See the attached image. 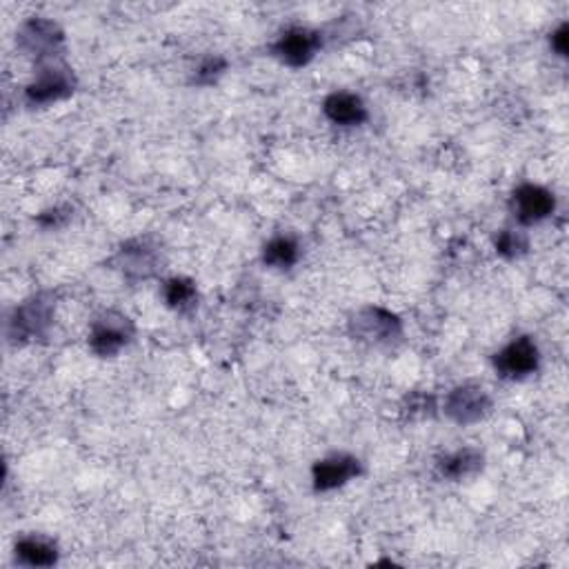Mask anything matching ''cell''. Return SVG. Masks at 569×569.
<instances>
[{
    "label": "cell",
    "mask_w": 569,
    "mask_h": 569,
    "mask_svg": "<svg viewBox=\"0 0 569 569\" xmlns=\"http://www.w3.org/2000/svg\"><path fill=\"white\" fill-rule=\"evenodd\" d=\"M227 67H230V63H227L225 56H220V54L205 56V58H200V63L196 65V69L192 74V85L211 87L225 76Z\"/></svg>",
    "instance_id": "ac0fdd59"
},
{
    "label": "cell",
    "mask_w": 569,
    "mask_h": 569,
    "mask_svg": "<svg viewBox=\"0 0 569 569\" xmlns=\"http://www.w3.org/2000/svg\"><path fill=\"white\" fill-rule=\"evenodd\" d=\"M136 336L134 320L117 309L98 314L89 329V350L98 359H117Z\"/></svg>",
    "instance_id": "3957f363"
},
{
    "label": "cell",
    "mask_w": 569,
    "mask_h": 569,
    "mask_svg": "<svg viewBox=\"0 0 569 569\" xmlns=\"http://www.w3.org/2000/svg\"><path fill=\"white\" fill-rule=\"evenodd\" d=\"M496 374L503 381L510 383H521L527 381L529 376H534L540 368V352L538 346L534 343L532 336H518L510 343L499 350L492 359Z\"/></svg>",
    "instance_id": "ba28073f"
},
{
    "label": "cell",
    "mask_w": 569,
    "mask_h": 569,
    "mask_svg": "<svg viewBox=\"0 0 569 569\" xmlns=\"http://www.w3.org/2000/svg\"><path fill=\"white\" fill-rule=\"evenodd\" d=\"M78 87L74 69L65 63L54 61L41 65L36 78L25 87V102L30 107H47L61 100H67Z\"/></svg>",
    "instance_id": "8992f818"
},
{
    "label": "cell",
    "mask_w": 569,
    "mask_h": 569,
    "mask_svg": "<svg viewBox=\"0 0 569 569\" xmlns=\"http://www.w3.org/2000/svg\"><path fill=\"white\" fill-rule=\"evenodd\" d=\"M445 416L461 427L477 425L485 420L492 412V396L479 383H463L447 392L442 401Z\"/></svg>",
    "instance_id": "52a82bcc"
},
{
    "label": "cell",
    "mask_w": 569,
    "mask_h": 569,
    "mask_svg": "<svg viewBox=\"0 0 569 569\" xmlns=\"http://www.w3.org/2000/svg\"><path fill=\"white\" fill-rule=\"evenodd\" d=\"M494 250L505 261H516L529 252V239L521 230H503L494 239Z\"/></svg>",
    "instance_id": "e0dca14e"
},
{
    "label": "cell",
    "mask_w": 569,
    "mask_h": 569,
    "mask_svg": "<svg viewBox=\"0 0 569 569\" xmlns=\"http://www.w3.org/2000/svg\"><path fill=\"white\" fill-rule=\"evenodd\" d=\"M567 43H569V25L567 23H560L551 34H549V45L551 50L565 58L567 56Z\"/></svg>",
    "instance_id": "44dd1931"
},
{
    "label": "cell",
    "mask_w": 569,
    "mask_h": 569,
    "mask_svg": "<svg viewBox=\"0 0 569 569\" xmlns=\"http://www.w3.org/2000/svg\"><path fill=\"white\" fill-rule=\"evenodd\" d=\"M17 47L23 56L36 61L39 65H47L58 61L65 50V32L58 23L50 19L34 17L21 25L17 32Z\"/></svg>",
    "instance_id": "277c9868"
},
{
    "label": "cell",
    "mask_w": 569,
    "mask_h": 569,
    "mask_svg": "<svg viewBox=\"0 0 569 569\" xmlns=\"http://www.w3.org/2000/svg\"><path fill=\"white\" fill-rule=\"evenodd\" d=\"M67 220H69V209L67 207H54V209H47L39 216V225L47 227V230H58V227H63Z\"/></svg>",
    "instance_id": "ffe728a7"
},
{
    "label": "cell",
    "mask_w": 569,
    "mask_h": 569,
    "mask_svg": "<svg viewBox=\"0 0 569 569\" xmlns=\"http://www.w3.org/2000/svg\"><path fill=\"white\" fill-rule=\"evenodd\" d=\"M161 245L152 237H141L123 243L113 256V265L130 283H141L154 278L163 267Z\"/></svg>",
    "instance_id": "5b68a950"
},
{
    "label": "cell",
    "mask_w": 569,
    "mask_h": 569,
    "mask_svg": "<svg viewBox=\"0 0 569 569\" xmlns=\"http://www.w3.org/2000/svg\"><path fill=\"white\" fill-rule=\"evenodd\" d=\"M348 329L357 343H363L376 350L396 348L403 340V320L394 311L379 305H368L357 309L350 316Z\"/></svg>",
    "instance_id": "7a4b0ae2"
},
{
    "label": "cell",
    "mask_w": 569,
    "mask_h": 569,
    "mask_svg": "<svg viewBox=\"0 0 569 569\" xmlns=\"http://www.w3.org/2000/svg\"><path fill=\"white\" fill-rule=\"evenodd\" d=\"M14 558L25 567H54L61 558L58 545L41 534H28L17 540Z\"/></svg>",
    "instance_id": "5bb4252c"
},
{
    "label": "cell",
    "mask_w": 569,
    "mask_h": 569,
    "mask_svg": "<svg viewBox=\"0 0 569 569\" xmlns=\"http://www.w3.org/2000/svg\"><path fill=\"white\" fill-rule=\"evenodd\" d=\"M322 47V34L318 30H309V28H289L285 30L276 43L272 45V54L287 67H305L309 65L316 54Z\"/></svg>",
    "instance_id": "9c48e42d"
},
{
    "label": "cell",
    "mask_w": 569,
    "mask_h": 569,
    "mask_svg": "<svg viewBox=\"0 0 569 569\" xmlns=\"http://www.w3.org/2000/svg\"><path fill=\"white\" fill-rule=\"evenodd\" d=\"M361 474H363L361 459L352 457V453L338 451V453H329V457L314 463L311 485H314V492L325 494V492H333L338 488L348 485L350 481L359 479Z\"/></svg>",
    "instance_id": "30bf717a"
},
{
    "label": "cell",
    "mask_w": 569,
    "mask_h": 569,
    "mask_svg": "<svg viewBox=\"0 0 569 569\" xmlns=\"http://www.w3.org/2000/svg\"><path fill=\"white\" fill-rule=\"evenodd\" d=\"M300 259V245L294 237H287V234H281V237H274L265 243L263 248V263L272 270H292Z\"/></svg>",
    "instance_id": "2e32d148"
},
{
    "label": "cell",
    "mask_w": 569,
    "mask_h": 569,
    "mask_svg": "<svg viewBox=\"0 0 569 569\" xmlns=\"http://www.w3.org/2000/svg\"><path fill=\"white\" fill-rule=\"evenodd\" d=\"M161 296H163V303L178 314H189L198 307V287L187 276L167 278L161 287Z\"/></svg>",
    "instance_id": "9a60e30c"
},
{
    "label": "cell",
    "mask_w": 569,
    "mask_h": 569,
    "mask_svg": "<svg viewBox=\"0 0 569 569\" xmlns=\"http://www.w3.org/2000/svg\"><path fill=\"white\" fill-rule=\"evenodd\" d=\"M403 414L409 418V420H416V418H431L436 414V401L434 396L429 394H423V392H414L405 398L403 403Z\"/></svg>",
    "instance_id": "d6986e66"
},
{
    "label": "cell",
    "mask_w": 569,
    "mask_h": 569,
    "mask_svg": "<svg viewBox=\"0 0 569 569\" xmlns=\"http://www.w3.org/2000/svg\"><path fill=\"white\" fill-rule=\"evenodd\" d=\"M322 113L329 123L338 128H361L370 119L365 100L359 94L343 89L331 91L322 100Z\"/></svg>",
    "instance_id": "7c38bea8"
},
{
    "label": "cell",
    "mask_w": 569,
    "mask_h": 569,
    "mask_svg": "<svg viewBox=\"0 0 569 569\" xmlns=\"http://www.w3.org/2000/svg\"><path fill=\"white\" fill-rule=\"evenodd\" d=\"M510 209L521 225H525V227L538 225L554 214L556 196L543 185L523 183L514 189L512 200H510Z\"/></svg>",
    "instance_id": "8fae6325"
},
{
    "label": "cell",
    "mask_w": 569,
    "mask_h": 569,
    "mask_svg": "<svg viewBox=\"0 0 569 569\" xmlns=\"http://www.w3.org/2000/svg\"><path fill=\"white\" fill-rule=\"evenodd\" d=\"M54 314H56L54 294L41 292L30 296L19 307H14L12 316L8 318V340L19 348L36 343V340L50 333L54 325Z\"/></svg>",
    "instance_id": "6da1fadb"
},
{
    "label": "cell",
    "mask_w": 569,
    "mask_h": 569,
    "mask_svg": "<svg viewBox=\"0 0 569 569\" xmlns=\"http://www.w3.org/2000/svg\"><path fill=\"white\" fill-rule=\"evenodd\" d=\"M485 468V453L477 447H461L457 451L447 453L438 463L436 472L440 479L449 483H463L477 479Z\"/></svg>",
    "instance_id": "4fadbf2b"
}]
</instances>
